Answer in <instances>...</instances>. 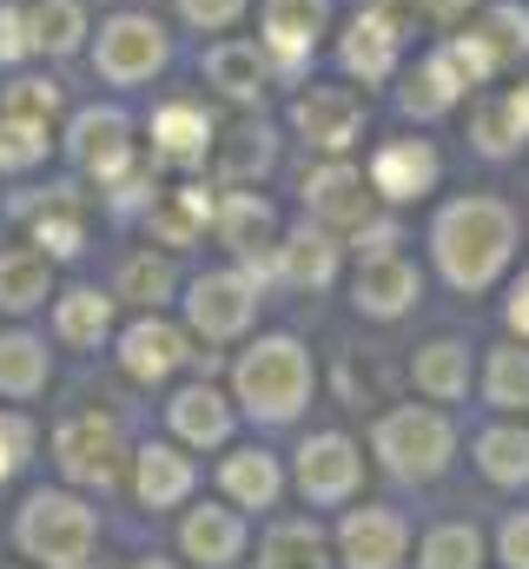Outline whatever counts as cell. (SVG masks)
<instances>
[{
    "label": "cell",
    "instance_id": "cell-31",
    "mask_svg": "<svg viewBox=\"0 0 529 569\" xmlns=\"http://www.w3.org/2000/svg\"><path fill=\"white\" fill-rule=\"evenodd\" d=\"M152 140H159V152H166V159L192 166V159H206L212 127H206V113H199V107H166V113L152 120Z\"/></svg>",
    "mask_w": 529,
    "mask_h": 569
},
{
    "label": "cell",
    "instance_id": "cell-25",
    "mask_svg": "<svg viewBox=\"0 0 529 569\" xmlns=\"http://www.w3.org/2000/svg\"><path fill=\"white\" fill-rule=\"evenodd\" d=\"M47 345L27 338V331H7L0 338V398H40L47 391Z\"/></svg>",
    "mask_w": 529,
    "mask_h": 569
},
{
    "label": "cell",
    "instance_id": "cell-6",
    "mask_svg": "<svg viewBox=\"0 0 529 569\" xmlns=\"http://www.w3.org/2000/svg\"><path fill=\"white\" fill-rule=\"evenodd\" d=\"M358 483H365V450H358L345 430H318V437H305V450H298V497H305L311 510H338V503H351Z\"/></svg>",
    "mask_w": 529,
    "mask_h": 569
},
{
    "label": "cell",
    "instance_id": "cell-50",
    "mask_svg": "<svg viewBox=\"0 0 529 569\" xmlns=\"http://www.w3.org/2000/svg\"><path fill=\"white\" fill-rule=\"evenodd\" d=\"M423 7H430V13H437V20H457V13H463V7H470V0H423Z\"/></svg>",
    "mask_w": 529,
    "mask_h": 569
},
{
    "label": "cell",
    "instance_id": "cell-26",
    "mask_svg": "<svg viewBox=\"0 0 529 569\" xmlns=\"http://www.w3.org/2000/svg\"><path fill=\"white\" fill-rule=\"evenodd\" d=\"M212 226H219V239L232 246V252H259V246H271V206H264L259 192H232V199H219L212 206Z\"/></svg>",
    "mask_w": 529,
    "mask_h": 569
},
{
    "label": "cell",
    "instance_id": "cell-44",
    "mask_svg": "<svg viewBox=\"0 0 529 569\" xmlns=\"http://www.w3.org/2000/svg\"><path fill=\"white\" fill-rule=\"evenodd\" d=\"M27 457H33V425H27L20 411H0V483H7Z\"/></svg>",
    "mask_w": 529,
    "mask_h": 569
},
{
    "label": "cell",
    "instance_id": "cell-39",
    "mask_svg": "<svg viewBox=\"0 0 529 569\" xmlns=\"http://www.w3.org/2000/svg\"><path fill=\"white\" fill-rule=\"evenodd\" d=\"M47 159V127H33V120H0V172H27V166H40Z\"/></svg>",
    "mask_w": 529,
    "mask_h": 569
},
{
    "label": "cell",
    "instance_id": "cell-5",
    "mask_svg": "<svg viewBox=\"0 0 529 569\" xmlns=\"http://www.w3.org/2000/svg\"><path fill=\"white\" fill-rule=\"evenodd\" d=\"M53 463L80 490H113L120 470H127V437L107 411H80V418H67L53 430Z\"/></svg>",
    "mask_w": 529,
    "mask_h": 569
},
{
    "label": "cell",
    "instance_id": "cell-45",
    "mask_svg": "<svg viewBox=\"0 0 529 569\" xmlns=\"http://www.w3.org/2000/svg\"><path fill=\"white\" fill-rule=\"evenodd\" d=\"M497 563L503 569H529V510L503 517V530H497Z\"/></svg>",
    "mask_w": 529,
    "mask_h": 569
},
{
    "label": "cell",
    "instance_id": "cell-37",
    "mask_svg": "<svg viewBox=\"0 0 529 569\" xmlns=\"http://www.w3.org/2000/svg\"><path fill=\"white\" fill-rule=\"evenodd\" d=\"M397 60V33H385L378 20H358L351 27V40H345V67L351 73H365V80H385Z\"/></svg>",
    "mask_w": 529,
    "mask_h": 569
},
{
    "label": "cell",
    "instance_id": "cell-7",
    "mask_svg": "<svg viewBox=\"0 0 529 569\" xmlns=\"http://www.w3.org/2000/svg\"><path fill=\"white\" fill-rule=\"evenodd\" d=\"M252 311H259V279L252 272H206L192 284V298H186V318H192V331L206 345L239 338L252 325Z\"/></svg>",
    "mask_w": 529,
    "mask_h": 569
},
{
    "label": "cell",
    "instance_id": "cell-33",
    "mask_svg": "<svg viewBox=\"0 0 529 569\" xmlns=\"http://www.w3.org/2000/svg\"><path fill=\"white\" fill-rule=\"evenodd\" d=\"M206 73H212L232 100H252V93L264 87V60H259V47H246V40L212 47V53H206Z\"/></svg>",
    "mask_w": 529,
    "mask_h": 569
},
{
    "label": "cell",
    "instance_id": "cell-52",
    "mask_svg": "<svg viewBox=\"0 0 529 569\" xmlns=\"http://www.w3.org/2000/svg\"><path fill=\"white\" fill-rule=\"evenodd\" d=\"M80 569H87V563H80Z\"/></svg>",
    "mask_w": 529,
    "mask_h": 569
},
{
    "label": "cell",
    "instance_id": "cell-40",
    "mask_svg": "<svg viewBox=\"0 0 529 569\" xmlns=\"http://www.w3.org/2000/svg\"><path fill=\"white\" fill-rule=\"evenodd\" d=\"M120 298H132V305H159V298H172V266L152 259V252L127 259V272H120Z\"/></svg>",
    "mask_w": 529,
    "mask_h": 569
},
{
    "label": "cell",
    "instance_id": "cell-41",
    "mask_svg": "<svg viewBox=\"0 0 529 569\" xmlns=\"http://www.w3.org/2000/svg\"><path fill=\"white\" fill-rule=\"evenodd\" d=\"M264 166H271V140L264 133H232V140L219 146V172L226 179H252Z\"/></svg>",
    "mask_w": 529,
    "mask_h": 569
},
{
    "label": "cell",
    "instance_id": "cell-42",
    "mask_svg": "<svg viewBox=\"0 0 529 569\" xmlns=\"http://www.w3.org/2000/svg\"><path fill=\"white\" fill-rule=\"evenodd\" d=\"M53 107H60V87H47V80H20V87L7 93V113H13V120H33V127H47Z\"/></svg>",
    "mask_w": 529,
    "mask_h": 569
},
{
    "label": "cell",
    "instance_id": "cell-16",
    "mask_svg": "<svg viewBox=\"0 0 529 569\" xmlns=\"http://www.w3.org/2000/svg\"><path fill=\"white\" fill-rule=\"evenodd\" d=\"M219 490H226V503L232 510H271L278 497H285V470H278V457L271 450H232L226 463H219Z\"/></svg>",
    "mask_w": 529,
    "mask_h": 569
},
{
    "label": "cell",
    "instance_id": "cell-34",
    "mask_svg": "<svg viewBox=\"0 0 529 569\" xmlns=\"http://www.w3.org/2000/svg\"><path fill=\"white\" fill-rule=\"evenodd\" d=\"M33 239L47 246V259H67V252H80L87 226H80V206H73V192H53V199L33 212Z\"/></svg>",
    "mask_w": 529,
    "mask_h": 569
},
{
    "label": "cell",
    "instance_id": "cell-12",
    "mask_svg": "<svg viewBox=\"0 0 529 569\" xmlns=\"http://www.w3.org/2000/svg\"><path fill=\"white\" fill-rule=\"evenodd\" d=\"M192 483H199V470H192V457L179 443H146L132 457V490H139L146 510H179L192 497Z\"/></svg>",
    "mask_w": 529,
    "mask_h": 569
},
{
    "label": "cell",
    "instance_id": "cell-36",
    "mask_svg": "<svg viewBox=\"0 0 529 569\" xmlns=\"http://www.w3.org/2000/svg\"><path fill=\"white\" fill-rule=\"evenodd\" d=\"M27 27H33L27 40H33V47H47V53H73V47H80V33H87V20H80V7H73V0H47V7H33V13H27Z\"/></svg>",
    "mask_w": 529,
    "mask_h": 569
},
{
    "label": "cell",
    "instance_id": "cell-38",
    "mask_svg": "<svg viewBox=\"0 0 529 569\" xmlns=\"http://www.w3.org/2000/svg\"><path fill=\"white\" fill-rule=\"evenodd\" d=\"M477 47L490 53V67H503V60H517V53H529V13H523V7H497V13L483 20Z\"/></svg>",
    "mask_w": 529,
    "mask_h": 569
},
{
    "label": "cell",
    "instance_id": "cell-17",
    "mask_svg": "<svg viewBox=\"0 0 529 569\" xmlns=\"http://www.w3.org/2000/svg\"><path fill=\"white\" fill-rule=\"evenodd\" d=\"M166 418H172V437L192 443V450H219V443L232 437V405H226L212 385H186V391L166 405Z\"/></svg>",
    "mask_w": 529,
    "mask_h": 569
},
{
    "label": "cell",
    "instance_id": "cell-22",
    "mask_svg": "<svg viewBox=\"0 0 529 569\" xmlns=\"http://www.w3.org/2000/svg\"><path fill=\"white\" fill-rule=\"evenodd\" d=\"M47 291H53L47 252H33V246L0 252V311H33V305H47Z\"/></svg>",
    "mask_w": 529,
    "mask_h": 569
},
{
    "label": "cell",
    "instance_id": "cell-23",
    "mask_svg": "<svg viewBox=\"0 0 529 569\" xmlns=\"http://www.w3.org/2000/svg\"><path fill=\"white\" fill-rule=\"evenodd\" d=\"M318 33H325V0H264V40H271L285 60L311 53Z\"/></svg>",
    "mask_w": 529,
    "mask_h": 569
},
{
    "label": "cell",
    "instance_id": "cell-20",
    "mask_svg": "<svg viewBox=\"0 0 529 569\" xmlns=\"http://www.w3.org/2000/svg\"><path fill=\"white\" fill-rule=\"evenodd\" d=\"M437 186V152L423 140H397L378 152V166H371V192H385V199H417V192H430Z\"/></svg>",
    "mask_w": 529,
    "mask_h": 569
},
{
    "label": "cell",
    "instance_id": "cell-46",
    "mask_svg": "<svg viewBox=\"0 0 529 569\" xmlns=\"http://www.w3.org/2000/svg\"><path fill=\"white\" fill-rule=\"evenodd\" d=\"M179 7H186V20H192V27H232L246 0H179Z\"/></svg>",
    "mask_w": 529,
    "mask_h": 569
},
{
    "label": "cell",
    "instance_id": "cell-30",
    "mask_svg": "<svg viewBox=\"0 0 529 569\" xmlns=\"http://www.w3.org/2000/svg\"><path fill=\"white\" fill-rule=\"evenodd\" d=\"M53 331H60L67 345H100V338L113 331V298H100V291H67L60 311H53Z\"/></svg>",
    "mask_w": 529,
    "mask_h": 569
},
{
    "label": "cell",
    "instance_id": "cell-51",
    "mask_svg": "<svg viewBox=\"0 0 529 569\" xmlns=\"http://www.w3.org/2000/svg\"><path fill=\"white\" fill-rule=\"evenodd\" d=\"M132 569H179V563H166V557H139Z\"/></svg>",
    "mask_w": 529,
    "mask_h": 569
},
{
    "label": "cell",
    "instance_id": "cell-32",
    "mask_svg": "<svg viewBox=\"0 0 529 569\" xmlns=\"http://www.w3.org/2000/svg\"><path fill=\"white\" fill-rule=\"evenodd\" d=\"M483 398H490L497 411H529V351L523 345H497V351H490Z\"/></svg>",
    "mask_w": 529,
    "mask_h": 569
},
{
    "label": "cell",
    "instance_id": "cell-48",
    "mask_svg": "<svg viewBox=\"0 0 529 569\" xmlns=\"http://www.w3.org/2000/svg\"><path fill=\"white\" fill-rule=\"evenodd\" d=\"M33 40H27V20L13 13V7H0V60H20Z\"/></svg>",
    "mask_w": 529,
    "mask_h": 569
},
{
    "label": "cell",
    "instance_id": "cell-1",
    "mask_svg": "<svg viewBox=\"0 0 529 569\" xmlns=\"http://www.w3.org/2000/svg\"><path fill=\"white\" fill-rule=\"evenodd\" d=\"M430 246H437V266H443V279L457 284V291H483V284L510 266L517 219H510V206H497V199H457V206L437 219Z\"/></svg>",
    "mask_w": 529,
    "mask_h": 569
},
{
    "label": "cell",
    "instance_id": "cell-19",
    "mask_svg": "<svg viewBox=\"0 0 529 569\" xmlns=\"http://www.w3.org/2000/svg\"><path fill=\"white\" fill-rule=\"evenodd\" d=\"M259 569H331V537L311 517H285V523L264 530Z\"/></svg>",
    "mask_w": 529,
    "mask_h": 569
},
{
    "label": "cell",
    "instance_id": "cell-27",
    "mask_svg": "<svg viewBox=\"0 0 529 569\" xmlns=\"http://www.w3.org/2000/svg\"><path fill=\"white\" fill-rule=\"evenodd\" d=\"M278 272H285V284H331V272H338V239L318 232V226L291 232L278 246Z\"/></svg>",
    "mask_w": 529,
    "mask_h": 569
},
{
    "label": "cell",
    "instance_id": "cell-35",
    "mask_svg": "<svg viewBox=\"0 0 529 569\" xmlns=\"http://www.w3.org/2000/svg\"><path fill=\"white\" fill-rule=\"evenodd\" d=\"M457 87H463V73L450 67V53H437V60H423V73L403 87V107H410L417 120H430V113H443V107L457 100Z\"/></svg>",
    "mask_w": 529,
    "mask_h": 569
},
{
    "label": "cell",
    "instance_id": "cell-29",
    "mask_svg": "<svg viewBox=\"0 0 529 569\" xmlns=\"http://www.w3.org/2000/svg\"><path fill=\"white\" fill-rule=\"evenodd\" d=\"M417 569H483V530L477 523H437L417 550Z\"/></svg>",
    "mask_w": 529,
    "mask_h": 569
},
{
    "label": "cell",
    "instance_id": "cell-24",
    "mask_svg": "<svg viewBox=\"0 0 529 569\" xmlns=\"http://www.w3.org/2000/svg\"><path fill=\"white\" fill-rule=\"evenodd\" d=\"M477 470L497 483V490H523L529 483V430L497 425L477 437Z\"/></svg>",
    "mask_w": 529,
    "mask_h": 569
},
{
    "label": "cell",
    "instance_id": "cell-13",
    "mask_svg": "<svg viewBox=\"0 0 529 569\" xmlns=\"http://www.w3.org/2000/svg\"><path fill=\"white\" fill-rule=\"evenodd\" d=\"M358 127H365V100L345 93V87H318V93L298 100V133L311 146H325V152H345L358 140Z\"/></svg>",
    "mask_w": 529,
    "mask_h": 569
},
{
    "label": "cell",
    "instance_id": "cell-21",
    "mask_svg": "<svg viewBox=\"0 0 529 569\" xmlns=\"http://www.w3.org/2000/svg\"><path fill=\"white\" fill-rule=\"evenodd\" d=\"M410 378H417V391H423V398L457 405V398L470 391V345H457V338L423 345V351H417V365H410Z\"/></svg>",
    "mask_w": 529,
    "mask_h": 569
},
{
    "label": "cell",
    "instance_id": "cell-4",
    "mask_svg": "<svg viewBox=\"0 0 529 569\" xmlns=\"http://www.w3.org/2000/svg\"><path fill=\"white\" fill-rule=\"evenodd\" d=\"M371 450H378V463L391 470L397 483H437V477L450 470L457 430H450V418H437V411H423V405H397V411L378 418Z\"/></svg>",
    "mask_w": 529,
    "mask_h": 569
},
{
    "label": "cell",
    "instance_id": "cell-28",
    "mask_svg": "<svg viewBox=\"0 0 529 569\" xmlns=\"http://www.w3.org/2000/svg\"><path fill=\"white\" fill-rule=\"evenodd\" d=\"M212 206H219V199H212L206 186H186V192H172L166 206H152V232H159L166 246H192V239L212 226Z\"/></svg>",
    "mask_w": 529,
    "mask_h": 569
},
{
    "label": "cell",
    "instance_id": "cell-8",
    "mask_svg": "<svg viewBox=\"0 0 529 569\" xmlns=\"http://www.w3.org/2000/svg\"><path fill=\"white\" fill-rule=\"evenodd\" d=\"M338 563L345 569H397L403 563V550H410V523L385 510V503H365V510H345V523H338Z\"/></svg>",
    "mask_w": 529,
    "mask_h": 569
},
{
    "label": "cell",
    "instance_id": "cell-49",
    "mask_svg": "<svg viewBox=\"0 0 529 569\" xmlns=\"http://www.w3.org/2000/svg\"><path fill=\"white\" fill-rule=\"evenodd\" d=\"M510 325L523 331V345H529V272L517 279V298H510Z\"/></svg>",
    "mask_w": 529,
    "mask_h": 569
},
{
    "label": "cell",
    "instance_id": "cell-11",
    "mask_svg": "<svg viewBox=\"0 0 529 569\" xmlns=\"http://www.w3.org/2000/svg\"><path fill=\"white\" fill-rule=\"evenodd\" d=\"M159 60H166V33H159L152 20H139V13H120V20L100 33V73L120 80V87L146 80Z\"/></svg>",
    "mask_w": 529,
    "mask_h": 569
},
{
    "label": "cell",
    "instance_id": "cell-9",
    "mask_svg": "<svg viewBox=\"0 0 529 569\" xmlns=\"http://www.w3.org/2000/svg\"><path fill=\"white\" fill-rule=\"evenodd\" d=\"M179 550H186V563H199V569H232L246 557V517L232 503H199L179 523Z\"/></svg>",
    "mask_w": 529,
    "mask_h": 569
},
{
    "label": "cell",
    "instance_id": "cell-43",
    "mask_svg": "<svg viewBox=\"0 0 529 569\" xmlns=\"http://www.w3.org/2000/svg\"><path fill=\"white\" fill-rule=\"evenodd\" d=\"M477 140H483V152H510V146L523 140L517 107H510V100H503V107H483V113H477Z\"/></svg>",
    "mask_w": 529,
    "mask_h": 569
},
{
    "label": "cell",
    "instance_id": "cell-10",
    "mask_svg": "<svg viewBox=\"0 0 529 569\" xmlns=\"http://www.w3.org/2000/svg\"><path fill=\"white\" fill-rule=\"evenodd\" d=\"M186 358H192V351H186V331L166 325V318H152V311L120 331V365H127L132 385H166Z\"/></svg>",
    "mask_w": 529,
    "mask_h": 569
},
{
    "label": "cell",
    "instance_id": "cell-15",
    "mask_svg": "<svg viewBox=\"0 0 529 569\" xmlns=\"http://www.w3.org/2000/svg\"><path fill=\"white\" fill-rule=\"evenodd\" d=\"M73 159L100 179H120L132 159V140H127V113L120 107H93L73 120Z\"/></svg>",
    "mask_w": 529,
    "mask_h": 569
},
{
    "label": "cell",
    "instance_id": "cell-14",
    "mask_svg": "<svg viewBox=\"0 0 529 569\" xmlns=\"http://www.w3.org/2000/svg\"><path fill=\"white\" fill-rule=\"evenodd\" d=\"M417 291H423L417 266L391 252V259H365V272L351 284V305H358L365 318H403V311L417 305Z\"/></svg>",
    "mask_w": 529,
    "mask_h": 569
},
{
    "label": "cell",
    "instance_id": "cell-3",
    "mask_svg": "<svg viewBox=\"0 0 529 569\" xmlns=\"http://www.w3.org/2000/svg\"><path fill=\"white\" fill-rule=\"evenodd\" d=\"M232 385H239V405L259 425H291L305 411V398H311V358H305L298 338H259L239 358Z\"/></svg>",
    "mask_w": 529,
    "mask_h": 569
},
{
    "label": "cell",
    "instance_id": "cell-18",
    "mask_svg": "<svg viewBox=\"0 0 529 569\" xmlns=\"http://www.w3.org/2000/svg\"><path fill=\"white\" fill-rule=\"evenodd\" d=\"M305 206H311L325 226H365V212H371L365 172H351V166H318V172L305 179Z\"/></svg>",
    "mask_w": 529,
    "mask_h": 569
},
{
    "label": "cell",
    "instance_id": "cell-2",
    "mask_svg": "<svg viewBox=\"0 0 529 569\" xmlns=\"http://www.w3.org/2000/svg\"><path fill=\"white\" fill-rule=\"evenodd\" d=\"M100 543V517L73 490H33L13 517V550L40 569H80Z\"/></svg>",
    "mask_w": 529,
    "mask_h": 569
},
{
    "label": "cell",
    "instance_id": "cell-47",
    "mask_svg": "<svg viewBox=\"0 0 529 569\" xmlns=\"http://www.w3.org/2000/svg\"><path fill=\"white\" fill-rule=\"evenodd\" d=\"M351 232H358V259H391V246H397L391 219H371V226H351Z\"/></svg>",
    "mask_w": 529,
    "mask_h": 569
}]
</instances>
